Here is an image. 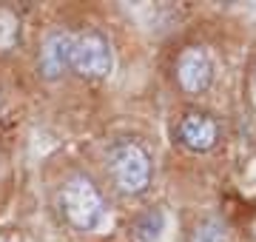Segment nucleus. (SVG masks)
<instances>
[{
  "label": "nucleus",
  "mask_w": 256,
  "mask_h": 242,
  "mask_svg": "<svg viewBox=\"0 0 256 242\" xmlns=\"http://www.w3.org/2000/svg\"><path fill=\"white\" fill-rule=\"evenodd\" d=\"M57 202L66 222L77 231H97L106 222V200L100 188L94 186V180L86 174H72L60 186Z\"/></svg>",
  "instance_id": "obj_1"
},
{
  "label": "nucleus",
  "mask_w": 256,
  "mask_h": 242,
  "mask_svg": "<svg viewBox=\"0 0 256 242\" xmlns=\"http://www.w3.org/2000/svg\"><path fill=\"white\" fill-rule=\"evenodd\" d=\"M114 68V48L108 38L97 28L82 32H66V72L86 77V80H102Z\"/></svg>",
  "instance_id": "obj_2"
},
{
  "label": "nucleus",
  "mask_w": 256,
  "mask_h": 242,
  "mask_svg": "<svg viewBox=\"0 0 256 242\" xmlns=\"http://www.w3.org/2000/svg\"><path fill=\"white\" fill-rule=\"evenodd\" d=\"M108 171L122 194L140 196L151 186V154L137 140H117L108 148Z\"/></svg>",
  "instance_id": "obj_3"
},
{
  "label": "nucleus",
  "mask_w": 256,
  "mask_h": 242,
  "mask_svg": "<svg viewBox=\"0 0 256 242\" xmlns=\"http://www.w3.org/2000/svg\"><path fill=\"white\" fill-rule=\"evenodd\" d=\"M174 77L185 94H205L214 83V60L202 46H185L176 57Z\"/></svg>",
  "instance_id": "obj_4"
},
{
  "label": "nucleus",
  "mask_w": 256,
  "mask_h": 242,
  "mask_svg": "<svg viewBox=\"0 0 256 242\" xmlns=\"http://www.w3.org/2000/svg\"><path fill=\"white\" fill-rule=\"evenodd\" d=\"M176 142L194 154H205L220 142V122L208 112H185L176 122Z\"/></svg>",
  "instance_id": "obj_5"
},
{
  "label": "nucleus",
  "mask_w": 256,
  "mask_h": 242,
  "mask_svg": "<svg viewBox=\"0 0 256 242\" xmlns=\"http://www.w3.org/2000/svg\"><path fill=\"white\" fill-rule=\"evenodd\" d=\"M37 72L46 80H57L66 72V28L52 32L37 54Z\"/></svg>",
  "instance_id": "obj_6"
},
{
  "label": "nucleus",
  "mask_w": 256,
  "mask_h": 242,
  "mask_svg": "<svg viewBox=\"0 0 256 242\" xmlns=\"http://www.w3.org/2000/svg\"><path fill=\"white\" fill-rule=\"evenodd\" d=\"M165 225H168V220H165L162 208H148L134 220L131 236H134V242H160L165 236Z\"/></svg>",
  "instance_id": "obj_7"
},
{
  "label": "nucleus",
  "mask_w": 256,
  "mask_h": 242,
  "mask_svg": "<svg viewBox=\"0 0 256 242\" xmlns=\"http://www.w3.org/2000/svg\"><path fill=\"white\" fill-rule=\"evenodd\" d=\"M20 43V18L9 6H0V57L14 52Z\"/></svg>",
  "instance_id": "obj_8"
},
{
  "label": "nucleus",
  "mask_w": 256,
  "mask_h": 242,
  "mask_svg": "<svg viewBox=\"0 0 256 242\" xmlns=\"http://www.w3.org/2000/svg\"><path fill=\"white\" fill-rule=\"evenodd\" d=\"M188 242H228V228H225L222 220L208 216V220L196 222V228L191 231V240Z\"/></svg>",
  "instance_id": "obj_9"
},
{
  "label": "nucleus",
  "mask_w": 256,
  "mask_h": 242,
  "mask_svg": "<svg viewBox=\"0 0 256 242\" xmlns=\"http://www.w3.org/2000/svg\"><path fill=\"white\" fill-rule=\"evenodd\" d=\"M254 86H256V83H254Z\"/></svg>",
  "instance_id": "obj_10"
}]
</instances>
